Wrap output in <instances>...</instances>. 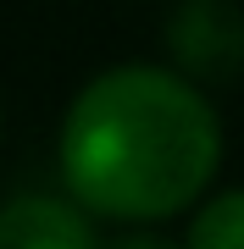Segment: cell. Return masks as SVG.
Segmentation results:
<instances>
[{"label": "cell", "instance_id": "1", "mask_svg": "<svg viewBox=\"0 0 244 249\" xmlns=\"http://www.w3.org/2000/svg\"><path fill=\"white\" fill-rule=\"evenodd\" d=\"M61 183L100 222H167L217 178L222 127L178 67H111L78 89L61 122Z\"/></svg>", "mask_w": 244, "mask_h": 249}, {"label": "cell", "instance_id": "2", "mask_svg": "<svg viewBox=\"0 0 244 249\" xmlns=\"http://www.w3.org/2000/svg\"><path fill=\"white\" fill-rule=\"evenodd\" d=\"M167 55L194 83L244 78V11L233 0H183L167 22Z\"/></svg>", "mask_w": 244, "mask_h": 249}, {"label": "cell", "instance_id": "3", "mask_svg": "<svg viewBox=\"0 0 244 249\" xmlns=\"http://www.w3.org/2000/svg\"><path fill=\"white\" fill-rule=\"evenodd\" d=\"M94 238V211H83L78 199L22 194L0 205V249H83Z\"/></svg>", "mask_w": 244, "mask_h": 249}, {"label": "cell", "instance_id": "4", "mask_svg": "<svg viewBox=\"0 0 244 249\" xmlns=\"http://www.w3.org/2000/svg\"><path fill=\"white\" fill-rule=\"evenodd\" d=\"M189 244L194 249H244V188L217 194L194 216L189 222Z\"/></svg>", "mask_w": 244, "mask_h": 249}]
</instances>
